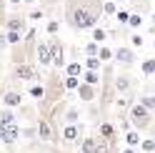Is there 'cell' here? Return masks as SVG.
<instances>
[{
    "label": "cell",
    "mask_w": 155,
    "mask_h": 153,
    "mask_svg": "<svg viewBox=\"0 0 155 153\" xmlns=\"http://www.w3.org/2000/svg\"><path fill=\"white\" fill-rule=\"evenodd\" d=\"M103 15V0H65V18L75 30H90Z\"/></svg>",
    "instance_id": "obj_1"
},
{
    "label": "cell",
    "mask_w": 155,
    "mask_h": 153,
    "mask_svg": "<svg viewBox=\"0 0 155 153\" xmlns=\"http://www.w3.org/2000/svg\"><path fill=\"white\" fill-rule=\"evenodd\" d=\"M130 123L138 131H145V128L153 126V116H150L148 108H143L140 103H135V106H130Z\"/></svg>",
    "instance_id": "obj_2"
},
{
    "label": "cell",
    "mask_w": 155,
    "mask_h": 153,
    "mask_svg": "<svg viewBox=\"0 0 155 153\" xmlns=\"http://www.w3.org/2000/svg\"><path fill=\"white\" fill-rule=\"evenodd\" d=\"M133 88V78H130V73H120V75H115V90L123 93V95H128Z\"/></svg>",
    "instance_id": "obj_3"
},
{
    "label": "cell",
    "mask_w": 155,
    "mask_h": 153,
    "mask_svg": "<svg viewBox=\"0 0 155 153\" xmlns=\"http://www.w3.org/2000/svg\"><path fill=\"white\" fill-rule=\"evenodd\" d=\"M18 136H20V128L15 126H5V128H0V141L3 143H8V146H10V143H15L18 141Z\"/></svg>",
    "instance_id": "obj_4"
},
{
    "label": "cell",
    "mask_w": 155,
    "mask_h": 153,
    "mask_svg": "<svg viewBox=\"0 0 155 153\" xmlns=\"http://www.w3.org/2000/svg\"><path fill=\"white\" fill-rule=\"evenodd\" d=\"M80 133H83V128L78 126V123H68V126L63 128V141L65 143H75L78 138H80Z\"/></svg>",
    "instance_id": "obj_5"
},
{
    "label": "cell",
    "mask_w": 155,
    "mask_h": 153,
    "mask_svg": "<svg viewBox=\"0 0 155 153\" xmlns=\"http://www.w3.org/2000/svg\"><path fill=\"white\" fill-rule=\"evenodd\" d=\"M113 58L115 60H118V63H123V65H133L135 63V53L130 50V48H118V50H115V55H113Z\"/></svg>",
    "instance_id": "obj_6"
},
{
    "label": "cell",
    "mask_w": 155,
    "mask_h": 153,
    "mask_svg": "<svg viewBox=\"0 0 155 153\" xmlns=\"http://www.w3.org/2000/svg\"><path fill=\"white\" fill-rule=\"evenodd\" d=\"M50 55H53V65H58V68H63V65H65V55H63V45L58 43V40H53V43H50Z\"/></svg>",
    "instance_id": "obj_7"
},
{
    "label": "cell",
    "mask_w": 155,
    "mask_h": 153,
    "mask_svg": "<svg viewBox=\"0 0 155 153\" xmlns=\"http://www.w3.org/2000/svg\"><path fill=\"white\" fill-rule=\"evenodd\" d=\"M78 95H80V100H85V103H93V100H95V85L80 83V85H78Z\"/></svg>",
    "instance_id": "obj_8"
},
{
    "label": "cell",
    "mask_w": 155,
    "mask_h": 153,
    "mask_svg": "<svg viewBox=\"0 0 155 153\" xmlns=\"http://www.w3.org/2000/svg\"><path fill=\"white\" fill-rule=\"evenodd\" d=\"M100 138L103 141H108V143H115V126L113 123H100Z\"/></svg>",
    "instance_id": "obj_9"
},
{
    "label": "cell",
    "mask_w": 155,
    "mask_h": 153,
    "mask_svg": "<svg viewBox=\"0 0 155 153\" xmlns=\"http://www.w3.org/2000/svg\"><path fill=\"white\" fill-rule=\"evenodd\" d=\"M38 60H40L43 65H50V63H53L50 45H48V43H40V45H38Z\"/></svg>",
    "instance_id": "obj_10"
},
{
    "label": "cell",
    "mask_w": 155,
    "mask_h": 153,
    "mask_svg": "<svg viewBox=\"0 0 155 153\" xmlns=\"http://www.w3.org/2000/svg\"><path fill=\"white\" fill-rule=\"evenodd\" d=\"M15 78H20V80H33V78H38V73L30 68V65H18V68H15Z\"/></svg>",
    "instance_id": "obj_11"
},
{
    "label": "cell",
    "mask_w": 155,
    "mask_h": 153,
    "mask_svg": "<svg viewBox=\"0 0 155 153\" xmlns=\"http://www.w3.org/2000/svg\"><path fill=\"white\" fill-rule=\"evenodd\" d=\"M130 13H150V0H130Z\"/></svg>",
    "instance_id": "obj_12"
},
{
    "label": "cell",
    "mask_w": 155,
    "mask_h": 153,
    "mask_svg": "<svg viewBox=\"0 0 155 153\" xmlns=\"http://www.w3.org/2000/svg\"><path fill=\"white\" fill-rule=\"evenodd\" d=\"M38 136H40L43 141H53L55 136H53V128H50V123L48 121H40L38 123Z\"/></svg>",
    "instance_id": "obj_13"
},
{
    "label": "cell",
    "mask_w": 155,
    "mask_h": 153,
    "mask_svg": "<svg viewBox=\"0 0 155 153\" xmlns=\"http://www.w3.org/2000/svg\"><path fill=\"white\" fill-rule=\"evenodd\" d=\"M5 106L8 108H15V106H23V95L20 93H15V90H10V93H5Z\"/></svg>",
    "instance_id": "obj_14"
},
{
    "label": "cell",
    "mask_w": 155,
    "mask_h": 153,
    "mask_svg": "<svg viewBox=\"0 0 155 153\" xmlns=\"http://www.w3.org/2000/svg\"><path fill=\"white\" fill-rule=\"evenodd\" d=\"M100 80H103V75L98 70H85L83 73V83H88V85H98Z\"/></svg>",
    "instance_id": "obj_15"
},
{
    "label": "cell",
    "mask_w": 155,
    "mask_h": 153,
    "mask_svg": "<svg viewBox=\"0 0 155 153\" xmlns=\"http://www.w3.org/2000/svg\"><path fill=\"white\" fill-rule=\"evenodd\" d=\"M15 123V113L10 108H5V110H0V128H5V126H13Z\"/></svg>",
    "instance_id": "obj_16"
},
{
    "label": "cell",
    "mask_w": 155,
    "mask_h": 153,
    "mask_svg": "<svg viewBox=\"0 0 155 153\" xmlns=\"http://www.w3.org/2000/svg\"><path fill=\"white\" fill-rule=\"evenodd\" d=\"M95 148H98V138H95V136L83 138V146H80V151H83V153H95Z\"/></svg>",
    "instance_id": "obj_17"
},
{
    "label": "cell",
    "mask_w": 155,
    "mask_h": 153,
    "mask_svg": "<svg viewBox=\"0 0 155 153\" xmlns=\"http://www.w3.org/2000/svg\"><path fill=\"white\" fill-rule=\"evenodd\" d=\"M140 141H143V136L138 131H125V143H128L130 148H135V146H140Z\"/></svg>",
    "instance_id": "obj_18"
},
{
    "label": "cell",
    "mask_w": 155,
    "mask_h": 153,
    "mask_svg": "<svg viewBox=\"0 0 155 153\" xmlns=\"http://www.w3.org/2000/svg\"><path fill=\"white\" fill-rule=\"evenodd\" d=\"M140 70H143V75H155V58H145L140 63Z\"/></svg>",
    "instance_id": "obj_19"
},
{
    "label": "cell",
    "mask_w": 155,
    "mask_h": 153,
    "mask_svg": "<svg viewBox=\"0 0 155 153\" xmlns=\"http://www.w3.org/2000/svg\"><path fill=\"white\" fill-rule=\"evenodd\" d=\"M138 103H140L143 108H148V110L153 113V110H155V93H153V95H140V100H138Z\"/></svg>",
    "instance_id": "obj_20"
},
{
    "label": "cell",
    "mask_w": 155,
    "mask_h": 153,
    "mask_svg": "<svg viewBox=\"0 0 155 153\" xmlns=\"http://www.w3.org/2000/svg\"><path fill=\"white\" fill-rule=\"evenodd\" d=\"M78 121H80V110L70 106V108L65 110V123H78Z\"/></svg>",
    "instance_id": "obj_21"
},
{
    "label": "cell",
    "mask_w": 155,
    "mask_h": 153,
    "mask_svg": "<svg viewBox=\"0 0 155 153\" xmlns=\"http://www.w3.org/2000/svg\"><path fill=\"white\" fill-rule=\"evenodd\" d=\"M23 28H25V20H23V18H10V20H8V30H18V33H20Z\"/></svg>",
    "instance_id": "obj_22"
},
{
    "label": "cell",
    "mask_w": 155,
    "mask_h": 153,
    "mask_svg": "<svg viewBox=\"0 0 155 153\" xmlns=\"http://www.w3.org/2000/svg\"><path fill=\"white\" fill-rule=\"evenodd\" d=\"M140 151L143 153H155V138H143L140 141Z\"/></svg>",
    "instance_id": "obj_23"
},
{
    "label": "cell",
    "mask_w": 155,
    "mask_h": 153,
    "mask_svg": "<svg viewBox=\"0 0 155 153\" xmlns=\"http://www.w3.org/2000/svg\"><path fill=\"white\" fill-rule=\"evenodd\" d=\"M5 40L10 43V45H18V43L23 40V35L18 33V30H8V33H5Z\"/></svg>",
    "instance_id": "obj_24"
},
{
    "label": "cell",
    "mask_w": 155,
    "mask_h": 153,
    "mask_svg": "<svg viewBox=\"0 0 155 153\" xmlns=\"http://www.w3.org/2000/svg\"><path fill=\"white\" fill-rule=\"evenodd\" d=\"M113 55H115V53L110 50V48H105V45L98 50V58H100V63H108V60H113Z\"/></svg>",
    "instance_id": "obj_25"
},
{
    "label": "cell",
    "mask_w": 155,
    "mask_h": 153,
    "mask_svg": "<svg viewBox=\"0 0 155 153\" xmlns=\"http://www.w3.org/2000/svg\"><path fill=\"white\" fill-rule=\"evenodd\" d=\"M140 25H143V15H138V13H130V20H128V28H133V30H138Z\"/></svg>",
    "instance_id": "obj_26"
},
{
    "label": "cell",
    "mask_w": 155,
    "mask_h": 153,
    "mask_svg": "<svg viewBox=\"0 0 155 153\" xmlns=\"http://www.w3.org/2000/svg\"><path fill=\"white\" fill-rule=\"evenodd\" d=\"M105 38H108V30H103V28H93V40L95 43H103Z\"/></svg>",
    "instance_id": "obj_27"
},
{
    "label": "cell",
    "mask_w": 155,
    "mask_h": 153,
    "mask_svg": "<svg viewBox=\"0 0 155 153\" xmlns=\"http://www.w3.org/2000/svg\"><path fill=\"white\" fill-rule=\"evenodd\" d=\"M85 68H88V70H100V58H98V55L88 58V60H85Z\"/></svg>",
    "instance_id": "obj_28"
},
{
    "label": "cell",
    "mask_w": 155,
    "mask_h": 153,
    "mask_svg": "<svg viewBox=\"0 0 155 153\" xmlns=\"http://www.w3.org/2000/svg\"><path fill=\"white\" fill-rule=\"evenodd\" d=\"M103 13H105V15H115V13H118V5H115V0H108V3H103Z\"/></svg>",
    "instance_id": "obj_29"
},
{
    "label": "cell",
    "mask_w": 155,
    "mask_h": 153,
    "mask_svg": "<svg viewBox=\"0 0 155 153\" xmlns=\"http://www.w3.org/2000/svg\"><path fill=\"white\" fill-rule=\"evenodd\" d=\"M78 85H80V80L75 75H65V88L68 90H78Z\"/></svg>",
    "instance_id": "obj_30"
},
{
    "label": "cell",
    "mask_w": 155,
    "mask_h": 153,
    "mask_svg": "<svg viewBox=\"0 0 155 153\" xmlns=\"http://www.w3.org/2000/svg\"><path fill=\"white\" fill-rule=\"evenodd\" d=\"M110 148H113V143H108V141L98 138V148H95V153H110Z\"/></svg>",
    "instance_id": "obj_31"
},
{
    "label": "cell",
    "mask_w": 155,
    "mask_h": 153,
    "mask_svg": "<svg viewBox=\"0 0 155 153\" xmlns=\"http://www.w3.org/2000/svg\"><path fill=\"white\" fill-rule=\"evenodd\" d=\"M68 75H75V78H78V75H80L83 73V65L80 63H70V65H68V70H65Z\"/></svg>",
    "instance_id": "obj_32"
},
{
    "label": "cell",
    "mask_w": 155,
    "mask_h": 153,
    "mask_svg": "<svg viewBox=\"0 0 155 153\" xmlns=\"http://www.w3.org/2000/svg\"><path fill=\"white\" fill-rule=\"evenodd\" d=\"M115 18H118L120 25H128V20H130V10H118V13H115Z\"/></svg>",
    "instance_id": "obj_33"
},
{
    "label": "cell",
    "mask_w": 155,
    "mask_h": 153,
    "mask_svg": "<svg viewBox=\"0 0 155 153\" xmlns=\"http://www.w3.org/2000/svg\"><path fill=\"white\" fill-rule=\"evenodd\" d=\"M98 50H100V48H98V43H88V45H85V53H88V58H93V55H98Z\"/></svg>",
    "instance_id": "obj_34"
},
{
    "label": "cell",
    "mask_w": 155,
    "mask_h": 153,
    "mask_svg": "<svg viewBox=\"0 0 155 153\" xmlns=\"http://www.w3.org/2000/svg\"><path fill=\"white\" fill-rule=\"evenodd\" d=\"M30 95H33V98H43V95H45V88H43V85H33V88H30Z\"/></svg>",
    "instance_id": "obj_35"
},
{
    "label": "cell",
    "mask_w": 155,
    "mask_h": 153,
    "mask_svg": "<svg viewBox=\"0 0 155 153\" xmlns=\"http://www.w3.org/2000/svg\"><path fill=\"white\" fill-rule=\"evenodd\" d=\"M58 30H60V23H58V20H50V23H48V33H50V35H55Z\"/></svg>",
    "instance_id": "obj_36"
},
{
    "label": "cell",
    "mask_w": 155,
    "mask_h": 153,
    "mask_svg": "<svg viewBox=\"0 0 155 153\" xmlns=\"http://www.w3.org/2000/svg\"><path fill=\"white\" fill-rule=\"evenodd\" d=\"M130 43H133L135 48H140V45H143L145 40H143V35H130Z\"/></svg>",
    "instance_id": "obj_37"
},
{
    "label": "cell",
    "mask_w": 155,
    "mask_h": 153,
    "mask_svg": "<svg viewBox=\"0 0 155 153\" xmlns=\"http://www.w3.org/2000/svg\"><path fill=\"white\" fill-rule=\"evenodd\" d=\"M30 18H33V20H40V18H43V10H33Z\"/></svg>",
    "instance_id": "obj_38"
},
{
    "label": "cell",
    "mask_w": 155,
    "mask_h": 153,
    "mask_svg": "<svg viewBox=\"0 0 155 153\" xmlns=\"http://www.w3.org/2000/svg\"><path fill=\"white\" fill-rule=\"evenodd\" d=\"M123 153H135V148H130V146H128V148H125Z\"/></svg>",
    "instance_id": "obj_39"
},
{
    "label": "cell",
    "mask_w": 155,
    "mask_h": 153,
    "mask_svg": "<svg viewBox=\"0 0 155 153\" xmlns=\"http://www.w3.org/2000/svg\"><path fill=\"white\" fill-rule=\"evenodd\" d=\"M53 3H58V0H45V5H53Z\"/></svg>",
    "instance_id": "obj_40"
},
{
    "label": "cell",
    "mask_w": 155,
    "mask_h": 153,
    "mask_svg": "<svg viewBox=\"0 0 155 153\" xmlns=\"http://www.w3.org/2000/svg\"><path fill=\"white\" fill-rule=\"evenodd\" d=\"M115 3H128V0H115Z\"/></svg>",
    "instance_id": "obj_41"
},
{
    "label": "cell",
    "mask_w": 155,
    "mask_h": 153,
    "mask_svg": "<svg viewBox=\"0 0 155 153\" xmlns=\"http://www.w3.org/2000/svg\"><path fill=\"white\" fill-rule=\"evenodd\" d=\"M153 25H155V13H153Z\"/></svg>",
    "instance_id": "obj_42"
},
{
    "label": "cell",
    "mask_w": 155,
    "mask_h": 153,
    "mask_svg": "<svg viewBox=\"0 0 155 153\" xmlns=\"http://www.w3.org/2000/svg\"><path fill=\"white\" fill-rule=\"evenodd\" d=\"M153 48H155V43H153Z\"/></svg>",
    "instance_id": "obj_43"
},
{
    "label": "cell",
    "mask_w": 155,
    "mask_h": 153,
    "mask_svg": "<svg viewBox=\"0 0 155 153\" xmlns=\"http://www.w3.org/2000/svg\"><path fill=\"white\" fill-rule=\"evenodd\" d=\"M153 128H155V126H153Z\"/></svg>",
    "instance_id": "obj_44"
}]
</instances>
